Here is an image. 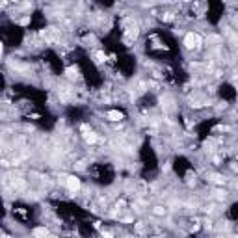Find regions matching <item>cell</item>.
<instances>
[{
	"mask_svg": "<svg viewBox=\"0 0 238 238\" xmlns=\"http://www.w3.org/2000/svg\"><path fill=\"white\" fill-rule=\"evenodd\" d=\"M153 212L156 214V216H164V214L168 212V210H165L164 206H154V208H153Z\"/></svg>",
	"mask_w": 238,
	"mask_h": 238,
	"instance_id": "cell-6",
	"label": "cell"
},
{
	"mask_svg": "<svg viewBox=\"0 0 238 238\" xmlns=\"http://www.w3.org/2000/svg\"><path fill=\"white\" fill-rule=\"evenodd\" d=\"M84 138H86L87 143H95V141H97V134H93V132H87Z\"/></svg>",
	"mask_w": 238,
	"mask_h": 238,
	"instance_id": "cell-5",
	"label": "cell"
},
{
	"mask_svg": "<svg viewBox=\"0 0 238 238\" xmlns=\"http://www.w3.org/2000/svg\"><path fill=\"white\" fill-rule=\"evenodd\" d=\"M76 73H78L76 67H69V69H67V75H69V76H76Z\"/></svg>",
	"mask_w": 238,
	"mask_h": 238,
	"instance_id": "cell-7",
	"label": "cell"
},
{
	"mask_svg": "<svg viewBox=\"0 0 238 238\" xmlns=\"http://www.w3.org/2000/svg\"><path fill=\"white\" fill-rule=\"evenodd\" d=\"M32 236L34 238H46V236H49V229H46V227H37V229L32 231Z\"/></svg>",
	"mask_w": 238,
	"mask_h": 238,
	"instance_id": "cell-3",
	"label": "cell"
},
{
	"mask_svg": "<svg viewBox=\"0 0 238 238\" xmlns=\"http://www.w3.org/2000/svg\"><path fill=\"white\" fill-rule=\"evenodd\" d=\"M102 236H104V238H113V236H112L110 232H102Z\"/></svg>",
	"mask_w": 238,
	"mask_h": 238,
	"instance_id": "cell-8",
	"label": "cell"
},
{
	"mask_svg": "<svg viewBox=\"0 0 238 238\" xmlns=\"http://www.w3.org/2000/svg\"><path fill=\"white\" fill-rule=\"evenodd\" d=\"M199 35L197 34H194V32H190V34H186V37H184V45H186V49H197L199 46Z\"/></svg>",
	"mask_w": 238,
	"mask_h": 238,
	"instance_id": "cell-1",
	"label": "cell"
},
{
	"mask_svg": "<svg viewBox=\"0 0 238 238\" xmlns=\"http://www.w3.org/2000/svg\"><path fill=\"white\" fill-rule=\"evenodd\" d=\"M67 188L71 190V192H78V190H80V179L78 177H73V175H71V177H67Z\"/></svg>",
	"mask_w": 238,
	"mask_h": 238,
	"instance_id": "cell-2",
	"label": "cell"
},
{
	"mask_svg": "<svg viewBox=\"0 0 238 238\" xmlns=\"http://www.w3.org/2000/svg\"><path fill=\"white\" fill-rule=\"evenodd\" d=\"M106 117L110 119V121H121V119H123V113L119 112V110H110V112L106 113Z\"/></svg>",
	"mask_w": 238,
	"mask_h": 238,
	"instance_id": "cell-4",
	"label": "cell"
},
{
	"mask_svg": "<svg viewBox=\"0 0 238 238\" xmlns=\"http://www.w3.org/2000/svg\"><path fill=\"white\" fill-rule=\"evenodd\" d=\"M151 238H158V236H151Z\"/></svg>",
	"mask_w": 238,
	"mask_h": 238,
	"instance_id": "cell-9",
	"label": "cell"
}]
</instances>
